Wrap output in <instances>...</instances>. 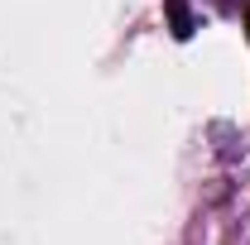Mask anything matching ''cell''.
Returning a JSON list of instances; mask_svg holds the SVG:
<instances>
[{"mask_svg":"<svg viewBox=\"0 0 250 245\" xmlns=\"http://www.w3.org/2000/svg\"><path fill=\"white\" fill-rule=\"evenodd\" d=\"M168 20H173V34H178V39H188V34H192V15H188L183 0H168Z\"/></svg>","mask_w":250,"mask_h":245,"instance_id":"obj_1","label":"cell"}]
</instances>
